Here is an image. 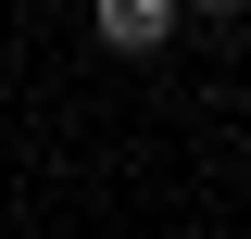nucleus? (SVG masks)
Listing matches in <instances>:
<instances>
[{
    "mask_svg": "<svg viewBox=\"0 0 251 239\" xmlns=\"http://www.w3.org/2000/svg\"><path fill=\"white\" fill-rule=\"evenodd\" d=\"M100 38L113 51H163L176 38V0H100Z\"/></svg>",
    "mask_w": 251,
    "mask_h": 239,
    "instance_id": "nucleus-1",
    "label": "nucleus"
}]
</instances>
